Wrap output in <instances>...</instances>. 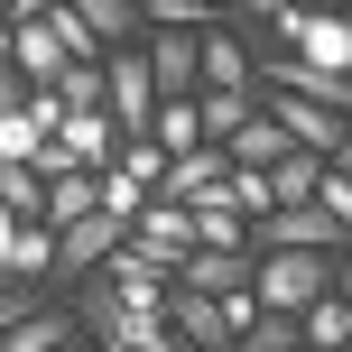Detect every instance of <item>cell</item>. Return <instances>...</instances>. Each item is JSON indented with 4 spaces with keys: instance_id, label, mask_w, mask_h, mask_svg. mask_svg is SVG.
<instances>
[{
    "instance_id": "1",
    "label": "cell",
    "mask_w": 352,
    "mask_h": 352,
    "mask_svg": "<svg viewBox=\"0 0 352 352\" xmlns=\"http://www.w3.org/2000/svg\"><path fill=\"white\" fill-rule=\"evenodd\" d=\"M334 260H343V250H269V260H260V306L306 324L324 297H334Z\"/></svg>"
},
{
    "instance_id": "2",
    "label": "cell",
    "mask_w": 352,
    "mask_h": 352,
    "mask_svg": "<svg viewBox=\"0 0 352 352\" xmlns=\"http://www.w3.org/2000/svg\"><path fill=\"white\" fill-rule=\"evenodd\" d=\"M0 28H10V74L28 93H56L74 74V56H65V37L47 28V0H10V19H0Z\"/></svg>"
},
{
    "instance_id": "3",
    "label": "cell",
    "mask_w": 352,
    "mask_h": 352,
    "mask_svg": "<svg viewBox=\"0 0 352 352\" xmlns=\"http://www.w3.org/2000/svg\"><path fill=\"white\" fill-rule=\"evenodd\" d=\"M250 250L269 260V250H352V241H343V223L324 204H278L269 223H250Z\"/></svg>"
},
{
    "instance_id": "4",
    "label": "cell",
    "mask_w": 352,
    "mask_h": 352,
    "mask_svg": "<svg viewBox=\"0 0 352 352\" xmlns=\"http://www.w3.org/2000/svg\"><path fill=\"white\" fill-rule=\"evenodd\" d=\"M176 287H195V297H213V306L260 297V250H195V260L176 269Z\"/></svg>"
},
{
    "instance_id": "5",
    "label": "cell",
    "mask_w": 352,
    "mask_h": 352,
    "mask_svg": "<svg viewBox=\"0 0 352 352\" xmlns=\"http://www.w3.org/2000/svg\"><path fill=\"white\" fill-rule=\"evenodd\" d=\"M130 250H140L148 269H167V278H176V269L195 260V213H186V204H167V195H158V204L140 213V232H130Z\"/></svg>"
},
{
    "instance_id": "6",
    "label": "cell",
    "mask_w": 352,
    "mask_h": 352,
    "mask_svg": "<svg viewBox=\"0 0 352 352\" xmlns=\"http://www.w3.org/2000/svg\"><path fill=\"white\" fill-rule=\"evenodd\" d=\"M269 121H278L287 140L306 148V158H334V148L352 140V121H343V111H324V102H297V93H278V102H269Z\"/></svg>"
},
{
    "instance_id": "7",
    "label": "cell",
    "mask_w": 352,
    "mask_h": 352,
    "mask_svg": "<svg viewBox=\"0 0 352 352\" xmlns=\"http://www.w3.org/2000/svg\"><path fill=\"white\" fill-rule=\"evenodd\" d=\"M56 232L47 223H0V269H10V287H37V278H56Z\"/></svg>"
},
{
    "instance_id": "8",
    "label": "cell",
    "mask_w": 352,
    "mask_h": 352,
    "mask_svg": "<svg viewBox=\"0 0 352 352\" xmlns=\"http://www.w3.org/2000/svg\"><path fill=\"white\" fill-rule=\"evenodd\" d=\"M213 195H232V148H195V158L167 167V204H213Z\"/></svg>"
},
{
    "instance_id": "9",
    "label": "cell",
    "mask_w": 352,
    "mask_h": 352,
    "mask_svg": "<svg viewBox=\"0 0 352 352\" xmlns=\"http://www.w3.org/2000/svg\"><path fill=\"white\" fill-rule=\"evenodd\" d=\"M167 324H176V343L186 352H232V316L213 297H195V287H176L167 297Z\"/></svg>"
},
{
    "instance_id": "10",
    "label": "cell",
    "mask_w": 352,
    "mask_h": 352,
    "mask_svg": "<svg viewBox=\"0 0 352 352\" xmlns=\"http://www.w3.org/2000/svg\"><path fill=\"white\" fill-rule=\"evenodd\" d=\"M204 93H260V65H250L241 28H213L204 37Z\"/></svg>"
},
{
    "instance_id": "11",
    "label": "cell",
    "mask_w": 352,
    "mask_h": 352,
    "mask_svg": "<svg viewBox=\"0 0 352 352\" xmlns=\"http://www.w3.org/2000/svg\"><path fill=\"white\" fill-rule=\"evenodd\" d=\"M74 10H84V28L102 37V56H121L130 37L148 28V0H74Z\"/></svg>"
},
{
    "instance_id": "12",
    "label": "cell",
    "mask_w": 352,
    "mask_h": 352,
    "mask_svg": "<svg viewBox=\"0 0 352 352\" xmlns=\"http://www.w3.org/2000/svg\"><path fill=\"white\" fill-rule=\"evenodd\" d=\"M287 158H297V140H287V130L269 121V111H260V121L241 130V140H232V167H250V176H278Z\"/></svg>"
},
{
    "instance_id": "13",
    "label": "cell",
    "mask_w": 352,
    "mask_h": 352,
    "mask_svg": "<svg viewBox=\"0 0 352 352\" xmlns=\"http://www.w3.org/2000/svg\"><path fill=\"white\" fill-rule=\"evenodd\" d=\"M102 213V176H65V186H47V232L65 241L74 223H93Z\"/></svg>"
},
{
    "instance_id": "14",
    "label": "cell",
    "mask_w": 352,
    "mask_h": 352,
    "mask_svg": "<svg viewBox=\"0 0 352 352\" xmlns=\"http://www.w3.org/2000/svg\"><path fill=\"white\" fill-rule=\"evenodd\" d=\"M195 250H250V223L232 195H213V204H195Z\"/></svg>"
},
{
    "instance_id": "15",
    "label": "cell",
    "mask_w": 352,
    "mask_h": 352,
    "mask_svg": "<svg viewBox=\"0 0 352 352\" xmlns=\"http://www.w3.org/2000/svg\"><path fill=\"white\" fill-rule=\"evenodd\" d=\"M158 148H167V167L195 158V148H213V140H204V102H167V111H158Z\"/></svg>"
},
{
    "instance_id": "16",
    "label": "cell",
    "mask_w": 352,
    "mask_h": 352,
    "mask_svg": "<svg viewBox=\"0 0 352 352\" xmlns=\"http://www.w3.org/2000/svg\"><path fill=\"white\" fill-rule=\"evenodd\" d=\"M47 28L65 37V56H74V65H111V56H102V37L84 28V10H74V0H47Z\"/></svg>"
},
{
    "instance_id": "17",
    "label": "cell",
    "mask_w": 352,
    "mask_h": 352,
    "mask_svg": "<svg viewBox=\"0 0 352 352\" xmlns=\"http://www.w3.org/2000/svg\"><path fill=\"white\" fill-rule=\"evenodd\" d=\"M241 352H306V324H297V316H269V306H260V316L241 324Z\"/></svg>"
},
{
    "instance_id": "18",
    "label": "cell",
    "mask_w": 352,
    "mask_h": 352,
    "mask_svg": "<svg viewBox=\"0 0 352 352\" xmlns=\"http://www.w3.org/2000/svg\"><path fill=\"white\" fill-rule=\"evenodd\" d=\"M306 352H352V297H324L306 316Z\"/></svg>"
},
{
    "instance_id": "19",
    "label": "cell",
    "mask_w": 352,
    "mask_h": 352,
    "mask_svg": "<svg viewBox=\"0 0 352 352\" xmlns=\"http://www.w3.org/2000/svg\"><path fill=\"white\" fill-rule=\"evenodd\" d=\"M316 204L334 213V223H343V241H352V176H343V167H324V195H316Z\"/></svg>"
},
{
    "instance_id": "20",
    "label": "cell",
    "mask_w": 352,
    "mask_h": 352,
    "mask_svg": "<svg viewBox=\"0 0 352 352\" xmlns=\"http://www.w3.org/2000/svg\"><path fill=\"white\" fill-rule=\"evenodd\" d=\"M334 297H352V250H343V260H334Z\"/></svg>"
},
{
    "instance_id": "21",
    "label": "cell",
    "mask_w": 352,
    "mask_h": 352,
    "mask_svg": "<svg viewBox=\"0 0 352 352\" xmlns=\"http://www.w3.org/2000/svg\"><path fill=\"white\" fill-rule=\"evenodd\" d=\"M65 352H102V343H93V334H74V343H65Z\"/></svg>"
},
{
    "instance_id": "22",
    "label": "cell",
    "mask_w": 352,
    "mask_h": 352,
    "mask_svg": "<svg viewBox=\"0 0 352 352\" xmlns=\"http://www.w3.org/2000/svg\"><path fill=\"white\" fill-rule=\"evenodd\" d=\"M334 167H343V176H352V140H343V148H334Z\"/></svg>"
},
{
    "instance_id": "23",
    "label": "cell",
    "mask_w": 352,
    "mask_h": 352,
    "mask_svg": "<svg viewBox=\"0 0 352 352\" xmlns=\"http://www.w3.org/2000/svg\"><path fill=\"white\" fill-rule=\"evenodd\" d=\"M343 28H352V10H343Z\"/></svg>"
}]
</instances>
